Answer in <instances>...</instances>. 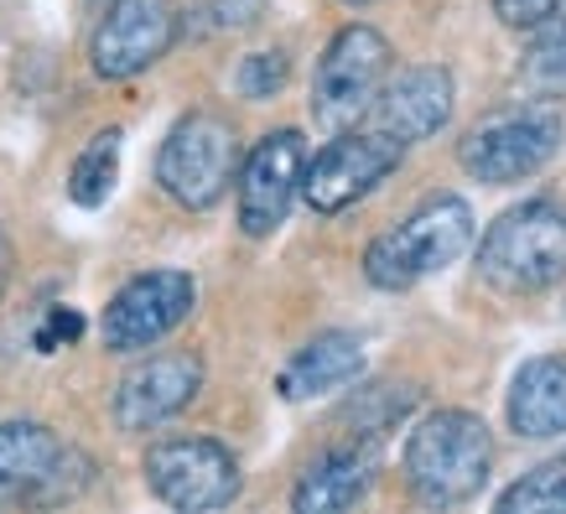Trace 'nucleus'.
Instances as JSON below:
<instances>
[{"instance_id": "obj_1", "label": "nucleus", "mask_w": 566, "mask_h": 514, "mask_svg": "<svg viewBox=\"0 0 566 514\" xmlns=\"http://www.w3.org/2000/svg\"><path fill=\"white\" fill-rule=\"evenodd\" d=\"M406 489H411L427 510H458L483 494V483L494 473V437L473 411H431L416 421L406 437V458H400Z\"/></svg>"}, {"instance_id": "obj_2", "label": "nucleus", "mask_w": 566, "mask_h": 514, "mask_svg": "<svg viewBox=\"0 0 566 514\" xmlns=\"http://www.w3.org/2000/svg\"><path fill=\"white\" fill-rule=\"evenodd\" d=\"M479 275L499 296H541L566 281V203L525 198L479 240Z\"/></svg>"}, {"instance_id": "obj_3", "label": "nucleus", "mask_w": 566, "mask_h": 514, "mask_svg": "<svg viewBox=\"0 0 566 514\" xmlns=\"http://www.w3.org/2000/svg\"><path fill=\"white\" fill-rule=\"evenodd\" d=\"M473 244V208L458 192H431L406 219L364 250V281L379 292H411L416 281L442 275Z\"/></svg>"}, {"instance_id": "obj_4", "label": "nucleus", "mask_w": 566, "mask_h": 514, "mask_svg": "<svg viewBox=\"0 0 566 514\" xmlns=\"http://www.w3.org/2000/svg\"><path fill=\"white\" fill-rule=\"evenodd\" d=\"M234 171H240V136L213 109H188L156 151V188L188 213H208L219 203L234 188Z\"/></svg>"}, {"instance_id": "obj_5", "label": "nucleus", "mask_w": 566, "mask_h": 514, "mask_svg": "<svg viewBox=\"0 0 566 514\" xmlns=\"http://www.w3.org/2000/svg\"><path fill=\"white\" fill-rule=\"evenodd\" d=\"M94 479L78 447L42 421H0V510H48L84 494Z\"/></svg>"}, {"instance_id": "obj_6", "label": "nucleus", "mask_w": 566, "mask_h": 514, "mask_svg": "<svg viewBox=\"0 0 566 514\" xmlns=\"http://www.w3.org/2000/svg\"><path fill=\"white\" fill-rule=\"evenodd\" d=\"M562 115L551 104H525V109H504L489 115L458 140V161L473 182L483 188H515L525 177L546 167L562 151Z\"/></svg>"}, {"instance_id": "obj_7", "label": "nucleus", "mask_w": 566, "mask_h": 514, "mask_svg": "<svg viewBox=\"0 0 566 514\" xmlns=\"http://www.w3.org/2000/svg\"><path fill=\"white\" fill-rule=\"evenodd\" d=\"M385 78H390V42H385V32L364 27V21L344 27L323 48L317 73H312V120L323 125L327 136L364 125Z\"/></svg>"}, {"instance_id": "obj_8", "label": "nucleus", "mask_w": 566, "mask_h": 514, "mask_svg": "<svg viewBox=\"0 0 566 514\" xmlns=\"http://www.w3.org/2000/svg\"><path fill=\"white\" fill-rule=\"evenodd\" d=\"M146 489H151L167 510L182 514H213L229 510L240 499V463L234 452L213 437H161L146 447Z\"/></svg>"}, {"instance_id": "obj_9", "label": "nucleus", "mask_w": 566, "mask_h": 514, "mask_svg": "<svg viewBox=\"0 0 566 514\" xmlns=\"http://www.w3.org/2000/svg\"><path fill=\"white\" fill-rule=\"evenodd\" d=\"M406 161V146L390 136H379L375 125H354V130H338L317 156H307L302 167V198H307L312 213H344L359 198L390 177L395 167Z\"/></svg>"}, {"instance_id": "obj_10", "label": "nucleus", "mask_w": 566, "mask_h": 514, "mask_svg": "<svg viewBox=\"0 0 566 514\" xmlns=\"http://www.w3.org/2000/svg\"><path fill=\"white\" fill-rule=\"evenodd\" d=\"M302 167H307V140L302 130H271L240 156L234 171V198H240V229L250 240L275 234L292 203L302 198Z\"/></svg>"}, {"instance_id": "obj_11", "label": "nucleus", "mask_w": 566, "mask_h": 514, "mask_svg": "<svg viewBox=\"0 0 566 514\" xmlns=\"http://www.w3.org/2000/svg\"><path fill=\"white\" fill-rule=\"evenodd\" d=\"M192 286L188 271H140L130 275L120 292L109 296L99 323V338L109 354H140V348H156L177 323H188L192 312Z\"/></svg>"}, {"instance_id": "obj_12", "label": "nucleus", "mask_w": 566, "mask_h": 514, "mask_svg": "<svg viewBox=\"0 0 566 514\" xmlns=\"http://www.w3.org/2000/svg\"><path fill=\"white\" fill-rule=\"evenodd\" d=\"M177 32H182L177 0H115L94 32V48H88L94 73L99 78H136L172 52Z\"/></svg>"}, {"instance_id": "obj_13", "label": "nucleus", "mask_w": 566, "mask_h": 514, "mask_svg": "<svg viewBox=\"0 0 566 514\" xmlns=\"http://www.w3.org/2000/svg\"><path fill=\"white\" fill-rule=\"evenodd\" d=\"M452 104H458L452 73H447L442 63H416V69H400L395 78L379 84L364 125H375L379 136L400 140V146H421V140L447 130Z\"/></svg>"}, {"instance_id": "obj_14", "label": "nucleus", "mask_w": 566, "mask_h": 514, "mask_svg": "<svg viewBox=\"0 0 566 514\" xmlns=\"http://www.w3.org/2000/svg\"><path fill=\"white\" fill-rule=\"evenodd\" d=\"M203 390V359L188 348H167L151 359L130 364V375L115 390V427L120 431H156L182 416Z\"/></svg>"}, {"instance_id": "obj_15", "label": "nucleus", "mask_w": 566, "mask_h": 514, "mask_svg": "<svg viewBox=\"0 0 566 514\" xmlns=\"http://www.w3.org/2000/svg\"><path fill=\"white\" fill-rule=\"evenodd\" d=\"M379 473V442L375 437H348V442L323 447L292 489V510L327 514V510H354Z\"/></svg>"}, {"instance_id": "obj_16", "label": "nucleus", "mask_w": 566, "mask_h": 514, "mask_svg": "<svg viewBox=\"0 0 566 514\" xmlns=\"http://www.w3.org/2000/svg\"><path fill=\"white\" fill-rule=\"evenodd\" d=\"M510 431L525 442H551L566 431V354H541V359L520 364L510 379V400H504Z\"/></svg>"}, {"instance_id": "obj_17", "label": "nucleus", "mask_w": 566, "mask_h": 514, "mask_svg": "<svg viewBox=\"0 0 566 514\" xmlns=\"http://www.w3.org/2000/svg\"><path fill=\"white\" fill-rule=\"evenodd\" d=\"M359 375H364L359 333H317L281 369V395L286 400H317V395H333V390H344V385H354Z\"/></svg>"}, {"instance_id": "obj_18", "label": "nucleus", "mask_w": 566, "mask_h": 514, "mask_svg": "<svg viewBox=\"0 0 566 514\" xmlns=\"http://www.w3.org/2000/svg\"><path fill=\"white\" fill-rule=\"evenodd\" d=\"M535 99H566V0L531 32V52L520 69Z\"/></svg>"}, {"instance_id": "obj_19", "label": "nucleus", "mask_w": 566, "mask_h": 514, "mask_svg": "<svg viewBox=\"0 0 566 514\" xmlns=\"http://www.w3.org/2000/svg\"><path fill=\"white\" fill-rule=\"evenodd\" d=\"M120 182V130H99L84 151L73 156L69 171V198L78 208H99Z\"/></svg>"}, {"instance_id": "obj_20", "label": "nucleus", "mask_w": 566, "mask_h": 514, "mask_svg": "<svg viewBox=\"0 0 566 514\" xmlns=\"http://www.w3.org/2000/svg\"><path fill=\"white\" fill-rule=\"evenodd\" d=\"M499 514H566V458L531 468L494 499Z\"/></svg>"}, {"instance_id": "obj_21", "label": "nucleus", "mask_w": 566, "mask_h": 514, "mask_svg": "<svg viewBox=\"0 0 566 514\" xmlns=\"http://www.w3.org/2000/svg\"><path fill=\"white\" fill-rule=\"evenodd\" d=\"M286 78H292V63H286V52H250L240 63V73H234V84H240L244 99H275L281 88H286Z\"/></svg>"}, {"instance_id": "obj_22", "label": "nucleus", "mask_w": 566, "mask_h": 514, "mask_svg": "<svg viewBox=\"0 0 566 514\" xmlns=\"http://www.w3.org/2000/svg\"><path fill=\"white\" fill-rule=\"evenodd\" d=\"M556 6H562V0H494V17L504 21L510 32H535Z\"/></svg>"}, {"instance_id": "obj_23", "label": "nucleus", "mask_w": 566, "mask_h": 514, "mask_svg": "<svg viewBox=\"0 0 566 514\" xmlns=\"http://www.w3.org/2000/svg\"><path fill=\"white\" fill-rule=\"evenodd\" d=\"M260 11H265V0H203V21L219 27V32L223 27H229V32H234V27H250Z\"/></svg>"}, {"instance_id": "obj_24", "label": "nucleus", "mask_w": 566, "mask_h": 514, "mask_svg": "<svg viewBox=\"0 0 566 514\" xmlns=\"http://www.w3.org/2000/svg\"><path fill=\"white\" fill-rule=\"evenodd\" d=\"M78 333H84V323H78V312L57 307V312H52V317H48V327L36 333V348H42V354H52L57 343H73V338H78Z\"/></svg>"}, {"instance_id": "obj_25", "label": "nucleus", "mask_w": 566, "mask_h": 514, "mask_svg": "<svg viewBox=\"0 0 566 514\" xmlns=\"http://www.w3.org/2000/svg\"><path fill=\"white\" fill-rule=\"evenodd\" d=\"M11 286V240H6V229H0V296Z\"/></svg>"}, {"instance_id": "obj_26", "label": "nucleus", "mask_w": 566, "mask_h": 514, "mask_svg": "<svg viewBox=\"0 0 566 514\" xmlns=\"http://www.w3.org/2000/svg\"><path fill=\"white\" fill-rule=\"evenodd\" d=\"M348 6H369V0H348Z\"/></svg>"}]
</instances>
